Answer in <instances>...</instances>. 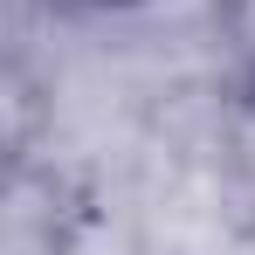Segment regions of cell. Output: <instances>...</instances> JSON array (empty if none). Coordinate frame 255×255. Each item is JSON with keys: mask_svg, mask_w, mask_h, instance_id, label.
<instances>
[{"mask_svg": "<svg viewBox=\"0 0 255 255\" xmlns=\"http://www.w3.org/2000/svg\"><path fill=\"white\" fill-rule=\"evenodd\" d=\"M159 249L166 255H228L214 193L200 186V179L179 186V193H166V207H159Z\"/></svg>", "mask_w": 255, "mask_h": 255, "instance_id": "1", "label": "cell"}]
</instances>
